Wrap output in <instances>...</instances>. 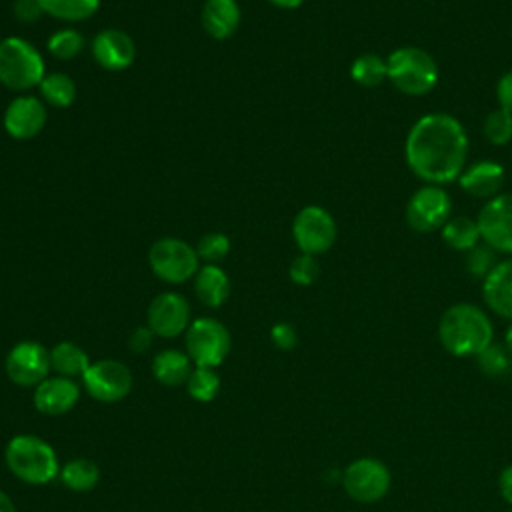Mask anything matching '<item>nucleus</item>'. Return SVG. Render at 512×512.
<instances>
[{"mask_svg": "<svg viewBox=\"0 0 512 512\" xmlns=\"http://www.w3.org/2000/svg\"><path fill=\"white\" fill-rule=\"evenodd\" d=\"M408 168L426 184L458 180L468 156V136L458 118L446 112L420 116L404 142Z\"/></svg>", "mask_w": 512, "mask_h": 512, "instance_id": "f257e3e1", "label": "nucleus"}, {"mask_svg": "<svg viewBox=\"0 0 512 512\" xmlns=\"http://www.w3.org/2000/svg\"><path fill=\"white\" fill-rule=\"evenodd\" d=\"M438 338L446 352L458 358L478 356L494 340L488 314L470 302H458L444 310L438 322Z\"/></svg>", "mask_w": 512, "mask_h": 512, "instance_id": "f03ea898", "label": "nucleus"}, {"mask_svg": "<svg viewBox=\"0 0 512 512\" xmlns=\"http://www.w3.org/2000/svg\"><path fill=\"white\" fill-rule=\"evenodd\" d=\"M4 462L18 480L32 486H44L60 472L56 450L34 434L12 436L4 448Z\"/></svg>", "mask_w": 512, "mask_h": 512, "instance_id": "7ed1b4c3", "label": "nucleus"}, {"mask_svg": "<svg viewBox=\"0 0 512 512\" xmlns=\"http://www.w3.org/2000/svg\"><path fill=\"white\" fill-rule=\"evenodd\" d=\"M44 58L34 44L20 36H6L0 40V84L14 92H26L40 86L44 72Z\"/></svg>", "mask_w": 512, "mask_h": 512, "instance_id": "20e7f679", "label": "nucleus"}, {"mask_svg": "<svg viewBox=\"0 0 512 512\" xmlns=\"http://www.w3.org/2000/svg\"><path fill=\"white\" fill-rule=\"evenodd\" d=\"M388 80L408 96H424L438 82V64L418 46H402L388 54Z\"/></svg>", "mask_w": 512, "mask_h": 512, "instance_id": "39448f33", "label": "nucleus"}, {"mask_svg": "<svg viewBox=\"0 0 512 512\" xmlns=\"http://www.w3.org/2000/svg\"><path fill=\"white\" fill-rule=\"evenodd\" d=\"M184 348L194 366L218 368L230 354L232 338L220 320L202 316L192 320L184 332Z\"/></svg>", "mask_w": 512, "mask_h": 512, "instance_id": "423d86ee", "label": "nucleus"}, {"mask_svg": "<svg viewBox=\"0 0 512 512\" xmlns=\"http://www.w3.org/2000/svg\"><path fill=\"white\" fill-rule=\"evenodd\" d=\"M196 248L178 238H160L148 250L152 272L168 284H182L196 276L200 268Z\"/></svg>", "mask_w": 512, "mask_h": 512, "instance_id": "0eeeda50", "label": "nucleus"}, {"mask_svg": "<svg viewBox=\"0 0 512 512\" xmlns=\"http://www.w3.org/2000/svg\"><path fill=\"white\" fill-rule=\"evenodd\" d=\"M392 484L390 470L384 462L376 458H358L352 460L342 472L344 492L362 504H372L382 500Z\"/></svg>", "mask_w": 512, "mask_h": 512, "instance_id": "6e6552de", "label": "nucleus"}, {"mask_svg": "<svg viewBox=\"0 0 512 512\" xmlns=\"http://www.w3.org/2000/svg\"><path fill=\"white\" fill-rule=\"evenodd\" d=\"M132 372L130 368L112 358L96 360L82 374V386L90 398L104 404H114L124 400L132 390Z\"/></svg>", "mask_w": 512, "mask_h": 512, "instance_id": "1a4fd4ad", "label": "nucleus"}, {"mask_svg": "<svg viewBox=\"0 0 512 512\" xmlns=\"http://www.w3.org/2000/svg\"><path fill=\"white\" fill-rule=\"evenodd\" d=\"M338 226L332 214L316 204L304 206L292 222V236L300 252L304 254H324L326 250L332 248L336 242Z\"/></svg>", "mask_w": 512, "mask_h": 512, "instance_id": "9d476101", "label": "nucleus"}, {"mask_svg": "<svg viewBox=\"0 0 512 512\" xmlns=\"http://www.w3.org/2000/svg\"><path fill=\"white\" fill-rule=\"evenodd\" d=\"M450 212V194L442 186L424 184L408 200L406 222L414 232L426 234L432 230H440L450 220Z\"/></svg>", "mask_w": 512, "mask_h": 512, "instance_id": "9b49d317", "label": "nucleus"}, {"mask_svg": "<svg viewBox=\"0 0 512 512\" xmlns=\"http://www.w3.org/2000/svg\"><path fill=\"white\" fill-rule=\"evenodd\" d=\"M6 376L20 388H36L48 378L50 350L34 340H22L14 344L4 362Z\"/></svg>", "mask_w": 512, "mask_h": 512, "instance_id": "f8f14e48", "label": "nucleus"}, {"mask_svg": "<svg viewBox=\"0 0 512 512\" xmlns=\"http://www.w3.org/2000/svg\"><path fill=\"white\" fill-rule=\"evenodd\" d=\"M476 224L484 244L496 252L512 254V194H498L486 200Z\"/></svg>", "mask_w": 512, "mask_h": 512, "instance_id": "ddd939ff", "label": "nucleus"}, {"mask_svg": "<svg viewBox=\"0 0 512 512\" xmlns=\"http://www.w3.org/2000/svg\"><path fill=\"white\" fill-rule=\"evenodd\" d=\"M146 326L160 338H176L190 326V304L178 292L158 294L146 310Z\"/></svg>", "mask_w": 512, "mask_h": 512, "instance_id": "4468645a", "label": "nucleus"}, {"mask_svg": "<svg viewBox=\"0 0 512 512\" xmlns=\"http://www.w3.org/2000/svg\"><path fill=\"white\" fill-rule=\"evenodd\" d=\"M48 118L46 106L36 96H18L4 110V130L14 140H30L44 128Z\"/></svg>", "mask_w": 512, "mask_h": 512, "instance_id": "2eb2a0df", "label": "nucleus"}, {"mask_svg": "<svg viewBox=\"0 0 512 512\" xmlns=\"http://www.w3.org/2000/svg\"><path fill=\"white\" fill-rule=\"evenodd\" d=\"M90 50L98 66L110 72L126 70L136 60V44L130 34L120 28H106L98 32L92 40Z\"/></svg>", "mask_w": 512, "mask_h": 512, "instance_id": "dca6fc26", "label": "nucleus"}, {"mask_svg": "<svg viewBox=\"0 0 512 512\" xmlns=\"http://www.w3.org/2000/svg\"><path fill=\"white\" fill-rule=\"evenodd\" d=\"M80 400V386L72 378L48 376L32 392L34 408L44 416H62Z\"/></svg>", "mask_w": 512, "mask_h": 512, "instance_id": "f3484780", "label": "nucleus"}, {"mask_svg": "<svg viewBox=\"0 0 512 512\" xmlns=\"http://www.w3.org/2000/svg\"><path fill=\"white\" fill-rule=\"evenodd\" d=\"M506 174L502 164L494 162V160H480L468 168L462 170V174L458 176L460 188L474 196V198H482V200H490L494 196L500 194L502 186H504Z\"/></svg>", "mask_w": 512, "mask_h": 512, "instance_id": "a211bd4d", "label": "nucleus"}, {"mask_svg": "<svg viewBox=\"0 0 512 512\" xmlns=\"http://www.w3.org/2000/svg\"><path fill=\"white\" fill-rule=\"evenodd\" d=\"M486 306L502 318L512 320V258L498 262L482 282Z\"/></svg>", "mask_w": 512, "mask_h": 512, "instance_id": "6ab92c4d", "label": "nucleus"}, {"mask_svg": "<svg viewBox=\"0 0 512 512\" xmlns=\"http://www.w3.org/2000/svg\"><path fill=\"white\" fill-rule=\"evenodd\" d=\"M240 6L236 0H206L200 12L206 34L214 40L230 38L240 26Z\"/></svg>", "mask_w": 512, "mask_h": 512, "instance_id": "aec40b11", "label": "nucleus"}, {"mask_svg": "<svg viewBox=\"0 0 512 512\" xmlns=\"http://www.w3.org/2000/svg\"><path fill=\"white\" fill-rule=\"evenodd\" d=\"M194 292L208 308H220L230 296V278L218 264H204L194 276Z\"/></svg>", "mask_w": 512, "mask_h": 512, "instance_id": "412c9836", "label": "nucleus"}, {"mask_svg": "<svg viewBox=\"0 0 512 512\" xmlns=\"http://www.w3.org/2000/svg\"><path fill=\"white\" fill-rule=\"evenodd\" d=\"M192 370H194V364H192L190 356L182 350H176V348L160 350L152 358V376L162 386L178 388V386L186 384Z\"/></svg>", "mask_w": 512, "mask_h": 512, "instance_id": "4be33fe9", "label": "nucleus"}, {"mask_svg": "<svg viewBox=\"0 0 512 512\" xmlns=\"http://www.w3.org/2000/svg\"><path fill=\"white\" fill-rule=\"evenodd\" d=\"M90 358L88 352L78 346L76 342L70 340H62L58 342L54 348H50V366L56 372V376H64V378H76L88 370L90 366Z\"/></svg>", "mask_w": 512, "mask_h": 512, "instance_id": "5701e85b", "label": "nucleus"}, {"mask_svg": "<svg viewBox=\"0 0 512 512\" xmlns=\"http://www.w3.org/2000/svg\"><path fill=\"white\" fill-rule=\"evenodd\" d=\"M60 482L72 492H88L100 480V468L88 458H72L60 466Z\"/></svg>", "mask_w": 512, "mask_h": 512, "instance_id": "b1692460", "label": "nucleus"}, {"mask_svg": "<svg viewBox=\"0 0 512 512\" xmlns=\"http://www.w3.org/2000/svg\"><path fill=\"white\" fill-rule=\"evenodd\" d=\"M442 240L460 252H468L474 246L480 244V230L476 220H470L466 216H454L440 228Z\"/></svg>", "mask_w": 512, "mask_h": 512, "instance_id": "393cba45", "label": "nucleus"}, {"mask_svg": "<svg viewBox=\"0 0 512 512\" xmlns=\"http://www.w3.org/2000/svg\"><path fill=\"white\" fill-rule=\"evenodd\" d=\"M38 4L44 14L64 22L88 20L100 8V0H38Z\"/></svg>", "mask_w": 512, "mask_h": 512, "instance_id": "a878e982", "label": "nucleus"}, {"mask_svg": "<svg viewBox=\"0 0 512 512\" xmlns=\"http://www.w3.org/2000/svg\"><path fill=\"white\" fill-rule=\"evenodd\" d=\"M38 88L42 100L54 108H68L76 98V82L62 72L46 74Z\"/></svg>", "mask_w": 512, "mask_h": 512, "instance_id": "bb28decb", "label": "nucleus"}, {"mask_svg": "<svg viewBox=\"0 0 512 512\" xmlns=\"http://www.w3.org/2000/svg\"><path fill=\"white\" fill-rule=\"evenodd\" d=\"M350 76L356 84L366 88H376L388 78L386 60L374 52H366L354 58L350 66Z\"/></svg>", "mask_w": 512, "mask_h": 512, "instance_id": "cd10ccee", "label": "nucleus"}, {"mask_svg": "<svg viewBox=\"0 0 512 512\" xmlns=\"http://www.w3.org/2000/svg\"><path fill=\"white\" fill-rule=\"evenodd\" d=\"M186 392L196 402H212L220 392V376L216 368L194 366L186 380Z\"/></svg>", "mask_w": 512, "mask_h": 512, "instance_id": "c85d7f7f", "label": "nucleus"}, {"mask_svg": "<svg viewBox=\"0 0 512 512\" xmlns=\"http://www.w3.org/2000/svg\"><path fill=\"white\" fill-rule=\"evenodd\" d=\"M478 368L490 376V378H500L506 376L512 370V354L506 350V346L492 342L486 346L478 356H476Z\"/></svg>", "mask_w": 512, "mask_h": 512, "instance_id": "c756f323", "label": "nucleus"}, {"mask_svg": "<svg viewBox=\"0 0 512 512\" xmlns=\"http://www.w3.org/2000/svg\"><path fill=\"white\" fill-rule=\"evenodd\" d=\"M46 48L58 60H72L84 50V36L74 28H62L48 38Z\"/></svg>", "mask_w": 512, "mask_h": 512, "instance_id": "7c9ffc66", "label": "nucleus"}, {"mask_svg": "<svg viewBox=\"0 0 512 512\" xmlns=\"http://www.w3.org/2000/svg\"><path fill=\"white\" fill-rule=\"evenodd\" d=\"M484 138L494 146H504L512 140V112L504 108L492 110L482 126Z\"/></svg>", "mask_w": 512, "mask_h": 512, "instance_id": "2f4dec72", "label": "nucleus"}, {"mask_svg": "<svg viewBox=\"0 0 512 512\" xmlns=\"http://www.w3.org/2000/svg\"><path fill=\"white\" fill-rule=\"evenodd\" d=\"M230 252V238L222 232H208L196 244V254L206 264H216Z\"/></svg>", "mask_w": 512, "mask_h": 512, "instance_id": "473e14b6", "label": "nucleus"}, {"mask_svg": "<svg viewBox=\"0 0 512 512\" xmlns=\"http://www.w3.org/2000/svg\"><path fill=\"white\" fill-rule=\"evenodd\" d=\"M466 268L472 276L476 278H486L490 274V270L498 264L496 258V250H492L488 244H478L472 250L466 252Z\"/></svg>", "mask_w": 512, "mask_h": 512, "instance_id": "72a5a7b5", "label": "nucleus"}, {"mask_svg": "<svg viewBox=\"0 0 512 512\" xmlns=\"http://www.w3.org/2000/svg\"><path fill=\"white\" fill-rule=\"evenodd\" d=\"M318 274H320V266L316 262V256L312 254H300L292 260L290 268H288V276L294 284L298 286H310L318 280Z\"/></svg>", "mask_w": 512, "mask_h": 512, "instance_id": "f704fd0d", "label": "nucleus"}, {"mask_svg": "<svg viewBox=\"0 0 512 512\" xmlns=\"http://www.w3.org/2000/svg\"><path fill=\"white\" fill-rule=\"evenodd\" d=\"M270 340L280 350H292L298 344V332L288 322H278L270 328Z\"/></svg>", "mask_w": 512, "mask_h": 512, "instance_id": "c9c22d12", "label": "nucleus"}, {"mask_svg": "<svg viewBox=\"0 0 512 512\" xmlns=\"http://www.w3.org/2000/svg\"><path fill=\"white\" fill-rule=\"evenodd\" d=\"M152 340H154V332L148 326H138L128 336V348L134 354H144L152 346Z\"/></svg>", "mask_w": 512, "mask_h": 512, "instance_id": "e433bc0d", "label": "nucleus"}, {"mask_svg": "<svg viewBox=\"0 0 512 512\" xmlns=\"http://www.w3.org/2000/svg\"><path fill=\"white\" fill-rule=\"evenodd\" d=\"M42 14V8L38 0H16L14 2V16L20 22H36Z\"/></svg>", "mask_w": 512, "mask_h": 512, "instance_id": "4c0bfd02", "label": "nucleus"}, {"mask_svg": "<svg viewBox=\"0 0 512 512\" xmlns=\"http://www.w3.org/2000/svg\"><path fill=\"white\" fill-rule=\"evenodd\" d=\"M496 98L500 108L512 112V70L506 72L496 84Z\"/></svg>", "mask_w": 512, "mask_h": 512, "instance_id": "58836bf2", "label": "nucleus"}, {"mask_svg": "<svg viewBox=\"0 0 512 512\" xmlns=\"http://www.w3.org/2000/svg\"><path fill=\"white\" fill-rule=\"evenodd\" d=\"M498 490L506 504L512 506V464H508L498 476Z\"/></svg>", "mask_w": 512, "mask_h": 512, "instance_id": "ea45409f", "label": "nucleus"}, {"mask_svg": "<svg viewBox=\"0 0 512 512\" xmlns=\"http://www.w3.org/2000/svg\"><path fill=\"white\" fill-rule=\"evenodd\" d=\"M268 2L274 4L276 8H284V10H294L304 4V0H268Z\"/></svg>", "mask_w": 512, "mask_h": 512, "instance_id": "a19ab883", "label": "nucleus"}, {"mask_svg": "<svg viewBox=\"0 0 512 512\" xmlns=\"http://www.w3.org/2000/svg\"><path fill=\"white\" fill-rule=\"evenodd\" d=\"M0 512H16L12 498L4 490H0Z\"/></svg>", "mask_w": 512, "mask_h": 512, "instance_id": "79ce46f5", "label": "nucleus"}, {"mask_svg": "<svg viewBox=\"0 0 512 512\" xmlns=\"http://www.w3.org/2000/svg\"><path fill=\"white\" fill-rule=\"evenodd\" d=\"M504 346H506V350L512 354V322H510V326L506 328V334H504Z\"/></svg>", "mask_w": 512, "mask_h": 512, "instance_id": "37998d69", "label": "nucleus"}]
</instances>
